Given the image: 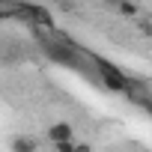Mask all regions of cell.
<instances>
[{
	"instance_id": "6da1fadb",
	"label": "cell",
	"mask_w": 152,
	"mask_h": 152,
	"mask_svg": "<svg viewBox=\"0 0 152 152\" xmlns=\"http://www.w3.org/2000/svg\"><path fill=\"white\" fill-rule=\"evenodd\" d=\"M93 63H96V72H99V84H102L107 93H131V90H134L131 78H128L122 69H116L113 63H107V60H102V57H93Z\"/></svg>"
},
{
	"instance_id": "7a4b0ae2",
	"label": "cell",
	"mask_w": 152,
	"mask_h": 152,
	"mask_svg": "<svg viewBox=\"0 0 152 152\" xmlns=\"http://www.w3.org/2000/svg\"><path fill=\"white\" fill-rule=\"evenodd\" d=\"M42 48H45V57H48L51 63H57V66H66V69H75V72L84 69L81 54L75 51L69 42H45Z\"/></svg>"
},
{
	"instance_id": "3957f363",
	"label": "cell",
	"mask_w": 152,
	"mask_h": 152,
	"mask_svg": "<svg viewBox=\"0 0 152 152\" xmlns=\"http://www.w3.org/2000/svg\"><path fill=\"white\" fill-rule=\"evenodd\" d=\"M72 137H75L72 122H51V125L45 128V140H48L51 146H57V143H63V140H72Z\"/></svg>"
},
{
	"instance_id": "277c9868",
	"label": "cell",
	"mask_w": 152,
	"mask_h": 152,
	"mask_svg": "<svg viewBox=\"0 0 152 152\" xmlns=\"http://www.w3.org/2000/svg\"><path fill=\"white\" fill-rule=\"evenodd\" d=\"M21 9H24V15H27V18H30L36 27H54L51 9H45V6H39V3H24Z\"/></svg>"
},
{
	"instance_id": "5b68a950",
	"label": "cell",
	"mask_w": 152,
	"mask_h": 152,
	"mask_svg": "<svg viewBox=\"0 0 152 152\" xmlns=\"http://www.w3.org/2000/svg\"><path fill=\"white\" fill-rule=\"evenodd\" d=\"M113 12H119L122 18H137V15H140V6L134 3V0H119V6H116Z\"/></svg>"
},
{
	"instance_id": "8992f818",
	"label": "cell",
	"mask_w": 152,
	"mask_h": 152,
	"mask_svg": "<svg viewBox=\"0 0 152 152\" xmlns=\"http://www.w3.org/2000/svg\"><path fill=\"white\" fill-rule=\"evenodd\" d=\"M36 140H30V137H15L12 140V152H36Z\"/></svg>"
},
{
	"instance_id": "52a82bcc",
	"label": "cell",
	"mask_w": 152,
	"mask_h": 152,
	"mask_svg": "<svg viewBox=\"0 0 152 152\" xmlns=\"http://www.w3.org/2000/svg\"><path fill=\"white\" fill-rule=\"evenodd\" d=\"M140 33L152 39V21H140Z\"/></svg>"
},
{
	"instance_id": "ba28073f",
	"label": "cell",
	"mask_w": 152,
	"mask_h": 152,
	"mask_svg": "<svg viewBox=\"0 0 152 152\" xmlns=\"http://www.w3.org/2000/svg\"><path fill=\"white\" fill-rule=\"evenodd\" d=\"M104 3H107L110 9H116V6H119V0H104Z\"/></svg>"
}]
</instances>
